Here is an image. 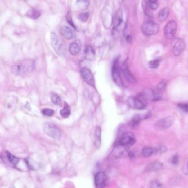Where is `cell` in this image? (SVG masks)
Segmentation results:
<instances>
[{
	"instance_id": "8fae6325",
	"label": "cell",
	"mask_w": 188,
	"mask_h": 188,
	"mask_svg": "<svg viewBox=\"0 0 188 188\" xmlns=\"http://www.w3.org/2000/svg\"><path fill=\"white\" fill-rule=\"evenodd\" d=\"M80 72L83 79L87 84L89 85L92 87L95 86L94 75L89 69L86 67L82 68Z\"/></svg>"
},
{
	"instance_id": "d6986e66",
	"label": "cell",
	"mask_w": 188,
	"mask_h": 188,
	"mask_svg": "<svg viewBox=\"0 0 188 188\" xmlns=\"http://www.w3.org/2000/svg\"><path fill=\"white\" fill-rule=\"evenodd\" d=\"M163 168V164L159 161H155L149 164L146 167L147 172L159 171Z\"/></svg>"
},
{
	"instance_id": "2e32d148",
	"label": "cell",
	"mask_w": 188,
	"mask_h": 188,
	"mask_svg": "<svg viewBox=\"0 0 188 188\" xmlns=\"http://www.w3.org/2000/svg\"><path fill=\"white\" fill-rule=\"evenodd\" d=\"M60 33L67 40L73 39L75 36L74 31L70 27L67 26H63L61 28Z\"/></svg>"
},
{
	"instance_id": "7c38bea8",
	"label": "cell",
	"mask_w": 188,
	"mask_h": 188,
	"mask_svg": "<svg viewBox=\"0 0 188 188\" xmlns=\"http://www.w3.org/2000/svg\"><path fill=\"white\" fill-rule=\"evenodd\" d=\"M123 22V13L121 8H118L114 18V31L120 30Z\"/></svg>"
},
{
	"instance_id": "277c9868",
	"label": "cell",
	"mask_w": 188,
	"mask_h": 188,
	"mask_svg": "<svg viewBox=\"0 0 188 188\" xmlns=\"http://www.w3.org/2000/svg\"><path fill=\"white\" fill-rule=\"evenodd\" d=\"M44 133L54 139H59L61 137V132L57 125L50 122L44 123L43 125Z\"/></svg>"
},
{
	"instance_id": "9a60e30c",
	"label": "cell",
	"mask_w": 188,
	"mask_h": 188,
	"mask_svg": "<svg viewBox=\"0 0 188 188\" xmlns=\"http://www.w3.org/2000/svg\"><path fill=\"white\" fill-rule=\"evenodd\" d=\"M134 105L135 107L139 110H144L147 107L146 101L142 97L141 94L137 95L133 100Z\"/></svg>"
},
{
	"instance_id": "ac0fdd59",
	"label": "cell",
	"mask_w": 188,
	"mask_h": 188,
	"mask_svg": "<svg viewBox=\"0 0 188 188\" xmlns=\"http://www.w3.org/2000/svg\"><path fill=\"white\" fill-rule=\"evenodd\" d=\"M94 140L96 147L99 148L101 144V130L99 126H97L94 131Z\"/></svg>"
},
{
	"instance_id": "e0dca14e",
	"label": "cell",
	"mask_w": 188,
	"mask_h": 188,
	"mask_svg": "<svg viewBox=\"0 0 188 188\" xmlns=\"http://www.w3.org/2000/svg\"><path fill=\"white\" fill-rule=\"evenodd\" d=\"M82 49V43L79 40H77L71 43L69 46V51L73 55H77L80 53Z\"/></svg>"
},
{
	"instance_id": "ba28073f",
	"label": "cell",
	"mask_w": 188,
	"mask_h": 188,
	"mask_svg": "<svg viewBox=\"0 0 188 188\" xmlns=\"http://www.w3.org/2000/svg\"><path fill=\"white\" fill-rule=\"evenodd\" d=\"M174 120L175 119L173 116H168L162 118L156 122L154 128L159 130L167 129L173 125Z\"/></svg>"
},
{
	"instance_id": "3957f363",
	"label": "cell",
	"mask_w": 188,
	"mask_h": 188,
	"mask_svg": "<svg viewBox=\"0 0 188 188\" xmlns=\"http://www.w3.org/2000/svg\"><path fill=\"white\" fill-rule=\"evenodd\" d=\"M102 20L105 29H109L111 28L114 22L113 8L111 5L107 3L104 7L102 11Z\"/></svg>"
},
{
	"instance_id": "4316f807",
	"label": "cell",
	"mask_w": 188,
	"mask_h": 188,
	"mask_svg": "<svg viewBox=\"0 0 188 188\" xmlns=\"http://www.w3.org/2000/svg\"><path fill=\"white\" fill-rule=\"evenodd\" d=\"M154 154V149L152 147L146 146L144 147L142 150V154L145 157H149L152 156Z\"/></svg>"
},
{
	"instance_id": "8992f818",
	"label": "cell",
	"mask_w": 188,
	"mask_h": 188,
	"mask_svg": "<svg viewBox=\"0 0 188 188\" xmlns=\"http://www.w3.org/2000/svg\"><path fill=\"white\" fill-rule=\"evenodd\" d=\"M112 75L113 80L116 84L119 87H123V82L121 77L118 58H116L113 62L112 68Z\"/></svg>"
},
{
	"instance_id": "9c48e42d",
	"label": "cell",
	"mask_w": 188,
	"mask_h": 188,
	"mask_svg": "<svg viewBox=\"0 0 188 188\" xmlns=\"http://www.w3.org/2000/svg\"><path fill=\"white\" fill-rule=\"evenodd\" d=\"M186 44L185 41L181 38H176L173 40L172 43V51L174 55L178 56L181 55L186 48Z\"/></svg>"
},
{
	"instance_id": "6da1fadb",
	"label": "cell",
	"mask_w": 188,
	"mask_h": 188,
	"mask_svg": "<svg viewBox=\"0 0 188 188\" xmlns=\"http://www.w3.org/2000/svg\"><path fill=\"white\" fill-rule=\"evenodd\" d=\"M35 67V62L32 59H25L11 67L13 74L20 76H25L31 73Z\"/></svg>"
},
{
	"instance_id": "cb8c5ba5",
	"label": "cell",
	"mask_w": 188,
	"mask_h": 188,
	"mask_svg": "<svg viewBox=\"0 0 188 188\" xmlns=\"http://www.w3.org/2000/svg\"><path fill=\"white\" fill-rule=\"evenodd\" d=\"M167 82L166 80H162L161 82L159 83V84L157 85L156 90V92L159 93V94L161 95L163 93V92L165 91V89L166 88Z\"/></svg>"
},
{
	"instance_id": "74e56055",
	"label": "cell",
	"mask_w": 188,
	"mask_h": 188,
	"mask_svg": "<svg viewBox=\"0 0 188 188\" xmlns=\"http://www.w3.org/2000/svg\"><path fill=\"white\" fill-rule=\"evenodd\" d=\"M158 0H148V2L149 3H154L157 2Z\"/></svg>"
},
{
	"instance_id": "603a6c76",
	"label": "cell",
	"mask_w": 188,
	"mask_h": 188,
	"mask_svg": "<svg viewBox=\"0 0 188 188\" xmlns=\"http://www.w3.org/2000/svg\"><path fill=\"white\" fill-rule=\"evenodd\" d=\"M90 0H77L78 7L80 10H87L89 6Z\"/></svg>"
},
{
	"instance_id": "52a82bcc",
	"label": "cell",
	"mask_w": 188,
	"mask_h": 188,
	"mask_svg": "<svg viewBox=\"0 0 188 188\" xmlns=\"http://www.w3.org/2000/svg\"><path fill=\"white\" fill-rule=\"evenodd\" d=\"M135 142L136 140L134 135L132 133L128 132L122 135L118 141V145L127 148L132 147L134 145Z\"/></svg>"
},
{
	"instance_id": "7402d4cb",
	"label": "cell",
	"mask_w": 188,
	"mask_h": 188,
	"mask_svg": "<svg viewBox=\"0 0 188 188\" xmlns=\"http://www.w3.org/2000/svg\"><path fill=\"white\" fill-rule=\"evenodd\" d=\"M70 112H71V110H70V107L69 106V105L67 104L66 102H65L63 108L60 111V115L63 118H68L69 116H70Z\"/></svg>"
},
{
	"instance_id": "d6a6232c",
	"label": "cell",
	"mask_w": 188,
	"mask_h": 188,
	"mask_svg": "<svg viewBox=\"0 0 188 188\" xmlns=\"http://www.w3.org/2000/svg\"><path fill=\"white\" fill-rule=\"evenodd\" d=\"M150 188H165L163 184L159 183V181H152L150 185Z\"/></svg>"
},
{
	"instance_id": "5bb4252c",
	"label": "cell",
	"mask_w": 188,
	"mask_h": 188,
	"mask_svg": "<svg viewBox=\"0 0 188 188\" xmlns=\"http://www.w3.org/2000/svg\"><path fill=\"white\" fill-rule=\"evenodd\" d=\"M121 71L122 72L124 77L125 78L126 80L128 82L135 84L137 82V80L134 77L133 75L131 74L130 71L129 70V67H128V63L126 61L123 63V65L121 67Z\"/></svg>"
},
{
	"instance_id": "4dcf8cb0",
	"label": "cell",
	"mask_w": 188,
	"mask_h": 188,
	"mask_svg": "<svg viewBox=\"0 0 188 188\" xmlns=\"http://www.w3.org/2000/svg\"><path fill=\"white\" fill-rule=\"evenodd\" d=\"M90 14L89 12H83L78 15V19L80 21L86 22L89 18Z\"/></svg>"
},
{
	"instance_id": "484cf974",
	"label": "cell",
	"mask_w": 188,
	"mask_h": 188,
	"mask_svg": "<svg viewBox=\"0 0 188 188\" xmlns=\"http://www.w3.org/2000/svg\"><path fill=\"white\" fill-rule=\"evenodd\" d=\"M161 61V58L159 57L154 58V60L150 61L148 65L150 68H157L159 66Z\"/></svg>"
},
{
	"instance_id": "f1b7e54d",
	"label": "cell",
	"mask_w": 188,
	"mask_h": 188,
	"mask_svg": "<svg viewBox=\"0 0 188 188\" xmlns=\"http://www.w3.org/2000/svg\"><path fill=\"white\" fill-rule=\"evenodd\" d=\"M51 101L56 105L60 106L62 105V100L57 94H53L52 95Z\"/></svg>"
},
{
	"instance_id": "44dd1931",
	"label": "cell",
	"mask_w": 188,
	"mask_h": 188,
	"mask_svg": "<svg viewBox=\"0 0 188 188\" xmlns=\"http://www.w3.org/2000/svg\"><path fill=\"white\" fill-rule=\"evenodd\" d=\"M95 52L94 48L91 46H87V48L85 50V56L87 60H93L95 58Z\"/></svg>"
},
{
	"instance_id": "ffe728a7",
	"label": "cell",
	"mask_w": 188,
	"mask_h": 188,
	"mask_svg": "<svg viewBox=\"0 0 188 188\" xmlns=\"http://www.w3.org/2000/svg\"><path fill=\"white\" fill-rule=\"evenodd\" d=\"M169 13H170V10L168 7H165L159 11L158 15V18L159 22H164V20H166L167 18L168 17Z\"/></svg>"
},
{
	"instance_id": "d590c367",
	"label": "cell",
	"mask_w": 188,
	"mask_h": 188,
	"mask_svg": "<svg viewBox=\"0 0 188 188\" xmlns=\"http://www.w3.org/2000/svg\"><path fill=\"white\" fill-rule=\"evenodd\" d=\"M178 107L179 109H181V110L188 112V104H180L178 105Z\"/></svg>"
},
{
	"instance_id": "7a4b0ae2",
	"label": "cell",
	"mask_w": 188,
	"mask_h": 188,
	"mask_svg": "<svg viewBox=\"0 0 188 188\" xmlns=\"http://www.w3.org/2000/svg\"><path fill=\"white\" fill-rule=\"evenodd\" d=\"M51 43L54 50L58 56L64 57L66 55L67 48L65 43L57 34L53 32L51 33Z\"/></svg>"
},
{
	"instance_id": "1f68e13d",
	"label": "cell",
	"mask_w": 188,
	"mask_h": 188,
	"mask_svg": "<svg viewBox=\"0 0 188 188\" xmlns=\"http://www.w3.org/2000/svg\"><path fill=\"white\" fill-rule=\"evenodd\" d=\"M41 113L44 116H47V117H52L54 115L55 111L53 110L50 109H43L41 111Z\"/></svg>"
},
{
	"instance_id": "4fadbf2b",
	"label": "cell",
	"mask_w": 188,
	"mask_h": 188,
	"mask_svg": "<svg viewBox=\"0 0 188 188\" xmlns=\"http://www.w3.org/2000/svg\"><path fill=\"white\" fill-rule=\"evenodd\" d=\"M107 177L104 172H99L95 174L94 182L97 188H104L106 186Z\"/></svg>"
},
{
	"instance_id": "30bf717a",
	"label": "cell",
	"mask_w": 188,
	"mask_h": 188,
	"mask_svg": "<svg viewBox=\"0 0 188 188\" xmlns=\"http://www.w3.org/2000/svg\"><path fill=\"white\" fill-rule=\"evenodd\" d=\"M177 24L174 20H170L167 23L164 29V35L166 39L171 40L176 33Z\"/></svg>"
},
{
	"instance_id": "e575fe53",
	"label": "cell",
	"mask_w": 188,
	"mask_h": 188,
	"mask_svg": "<svg viewBox=\"0 0 188 188\" xmlns=\"http://www.w3.org/2000/svg\"><path fill=\"white\" fill-rule=\"evenodd\" d=\"M170 162L172 164H173V165H177V164H178L179 162L178 154H174L172 157L170 159Z\"/></svg>"
},
{
	"instance_id": "d4e9b609",
	"label": "cell",
	"mask_w": 188,
	"mask_h": 188,
	"mask_svg": "<svg viewBox=\"0 0 188 188\" xmlns=\"http://www.w3.org/2000/svg\"><path fill=\"white\" fill-rule=\"evenodd\" d=\"M27 15V16H28L33 19H38L40 16L41 13H40V12L38 10L31 9L28 12Z\"/></svg>"
},
{
	"instance_id": "8d00e7d4",
	"label": "cell",
	"mask_w": 188,
	"mask_h": 188,
	"mask_svg": "<svg viewBox=\"0 0 188 188\" xmlns=\"http://www.w3.org/2000/svg\"><path fill=\"white\" fill-rule=\"evenodd\" d=\"M148 5L149 6L150 8H151L152 10H156L157 8L159 7V5L157 2L154 3H149L148 2Z\"/></svg>"
},
{
	"instance_id": "f546056e",
	"label": "cell",
	"mask_w": 188,
	"mask_h": 188,
	"mask_svg": "<svg viewBox=\"0 0 188 188\" xmlns=\"http://www.w3.org/2000/svg\"><path fill=\"white\" fill-rule=\"evenodd\" d=\"M141 120V118L139 115L135 116L130 122V125L133 128H134L139 124Z\"/></svg>"
},
{
	"instance_id": "5b68a950",
	"label": "cell",
	"mask_w": 188,
	"mask_h": 188,
	"mask_svg": "<svg viewBox=\"0 0 188 188\" xmlns=\"http://www.w3.org/2000/svg\"><path fill=\"white\" fill-rule=\"evenodd\" d=\"M159 25L151 20L145 21L141 27L142 33L147 36L154 35L159 31Z\"/></svg>"
},
{
	"instance_id": "83f0119b",
	"label": "cell",
	"mask_w": 188,
	"mask_h": 188,
	"mask_svg": "<svg viewBox=\"0 0 188 188\" xmlns=\"http://www.w3.org/2000/svg\"><path fill=\"white\" fill-rule=\"evenodd\" d=\"M6 154H7V156L8 159H9L10 162L12 163V164H14V165H16V164L18 163L20 159H19L17 157L15 156L13 154H11L10 152L7 151L6 152Z\"/></svg>"
},
{
	"instance_id": "836d02e7",
	"label": "cell",
	"mask_w": 188,
	"mask_h": 188,
	"mask_svg": "<svg viewBox=\"0 0 188 188\" xmlns=\"http://www.w3.org/2000/svg\"><path fill=\"white\" fill-rule=\"evenodd\" d=\"M67 21L75 30H77V27L75 25V24H74V23L73 22L72 16H71V14H70V13L69 12L68 13L67 16Z\"/></svg>"
}]
</instances>
